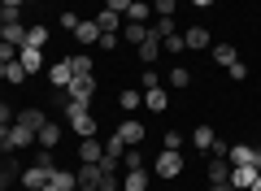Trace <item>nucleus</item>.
<instances>
[{"instance_id": "37", "label": "nucleus", "mask_w": 261, "mask_h": 191, "mask_svg": "<svg viewBox=\"0 0 261 191\" xmlns=\"http://www.w3.org/2000/svg\"><path fill=\"white\" fill-rule=\"evenodd\" d=\"M18 174H22V170H13V165H9V161H0V191L9 187V182H13V178H18Z\"/></svg>"}, {"instance_id": "16", "label": "nucleus", "mask_w": 261, "mask_h": 191, "mask_svg": "<svg viewBox=\"0 0 261 191\" xmlns=\"http://www.w3.org/2000/svg\"><path fill=\"white\" fill-rule=\"evenodd\" d=\"M135 52H140V61H144V65L161 61V39H157V35H152V31H148V39H144V44L135 48Z\"/></svg>"}, {"instance_id": "14", "label": "nucleus", "mask_w": 261, "mask_h": 191, "mask_svg": "<svg viewBox=\"0 0 261 191\" xmlns=\"http://www.w3.org/2000/svg\"><path fill=\"white\" fill-rule=\"evenodd\" d=\"M65 122H70V130H74L79 139H92L96 135V118H92V113H70Z\"/></svg>"}, {"instance_id": "7", "label": "nucleus", "mask_w": 261, "mask_h": 191, "mask_svg": "<svg viewBox=\"0 0 261 191\" xmlns=\"http://www.w3.org/2000/svg\"><path fill=\"white\" fill-rule=\"evenodd\" d=\"M48 83H53L57 91H65L70 83H74V70H70V61H65V57H61V61H53V65H48Z\"/></svg>"}, {"instance_id": "2", "label": "nucleus", "mask_w": 261, "mask_h": 191, "mask_svg": "<svg viewBox=\"0 0 261 191\" xmlns=\"http://www.w3.org/2000/svg\"><path fill=\"white\" fill-rule=\"evenodd\" d=\"M53 170H57V165H35V161H31L27 170L18 174V182H22L27 191H44V187H48V178H53Z\"/></svg>"}, {"instance_id": "13", "label": "nucleus", "mask_w": 261, "mask_h": 191, "mask_svg": "<svg viewBox=\"0 0 261 191\" xmlns=\"http://www.w3.org/2000/svg\"><path fill=\"white\" fill-rule=\"evenodd\" d=\"M74 178H79V191H96V187H100V178H105V170H100V165H79Z\"/></svg>"}, {"instance_id": "6", "label": "nucleus", "mask_w": 261, "mask_h": 191, "mask_svg": "<svg viewBox=\"0 0 261 191\" xmlns=\"http://www.w3.org/2000/svg\"><path fill=\"white\" fill-rule=\"evenodd\" d=\"M31 144H35V135H31V130H22L18 122L5 130V152H22V148H31Z\"/></svg>"}, {"instance_id": "47", "label": "nucleus", "mask_w": 261, "mask_h": 191, "mask_svg": "<svg viewBox=\"0 0 261 191\" xmlns=\"http://www.w3.org/2000/svg\"><path fill=\"white\" fill-rule=\"evenodd\" d=\"M0 5H13V9H22V5H27V0H0Z\"/></svg>"}, {"instance_id": "23", "label": "nucleus", "mask_w": 261, "mask_h": 191, "mask_svg": "<svg viewBox=\"0 0 261 191\" xmlns=\"http://www.w3.org/2000/svg\"><path fill=\"white\" fill-rule=\"evenodd\" d=\"M209 57H214V61L222 65V70H226V65H235V61H240V52H235V44H214V48H209Z\"/></svg>"}, {"instance_id": "35", "label": "nucleus", "mask_w": 261, "mask_h": 191, "mask_svg": "<svg viewBox=\"0 0 261 191\" xmlns=\"http://www.w3.org/2000/svg\"><path fill=\"white\" fill-rule=\"evenodd\" d=\"M122 165H126V170H144V152L140 148H126V152H122Z\"/></svg>"}, {"instance_id": "28", "label": "nucleus", "mask_w": 261, "mask_h": 191, "mask_svg": "<svg viewBox=\"0 0 261 191\" xmlns=\"http://www.w3.org/2000/svg\"><path fill=\"white\" fill-rule=\"evenodd\" d=\"M0 44L22 48V44H27V26H22V22H18V26H0Z\"/></svg>"}, {"instance_id": "3", "label": "nucleus", "mask_w": 261, "mask_h": 191, "mask_svg": "<svg viewBox=\"0 0 261 191\" xmlns=\"http://www.w3.org/2000/svg\"><path fill=\"white\" fill-rule=\"evenodd\" d=\"M152 170H157L161 178H178V174H183V156H178V152H170V148H161V152H157V161H152Z\"/></svg>"}, {"instance_id": "39", "label": "nucleus", "mask_w": 261, "mask_h": 191, "mask_svg": "<svg viewBox=\"0 0 261 191\" xmlns=\"http://www.w3.org/2000/svg\"><path fill=\"white\" fill-rule=\"evenodd\" d=\"M13 122H18V113H13V109H9V104H5V100H0V130H9Z\"/></svg>"}, {"instance_id": "18", "label": "nucleus", "mask_w": 261, "mask_h": 191, "mask_svg": "<svg viewBox=\"0 0 261 191\" xmlns=\"http://www.w3.org/2000/svg\"><path fill=\"white\" fill-rule=\"evenodd\" d=\"M144 104H148L152 113H166V109H170V96H166V87H148V91H144Z\"/></svg>"}, {"instance_id": "21", "label": "nucleus", "mask_w": 261, "mask_h": 191, "mask_svg": "<svg viewBox=\"0 0 261 191\" xmlns=\"http://www.w3.org/2000/svg\"><path fill=\"white\" fill-rule=\"evenodd\" d=\"M96 26H100L105 35H118V31H122V13H113V9H100V13H96Z\"/></svg>"}, {"instance_id": "52", "label": "nucleus", "mask_w": 261, "mask_h": 191, "mask_svg": "<svg viewBox=\"0 0 261 191\" xmlns=\"http://www.w3.org/2000/svg\"><path fill=\"white\" fill-rule=\"evenodd\" d=\"M257 170H261V165H257Z\"/></svg>"}, {"instance_id": "17", "label": "nucleus", "mask_w": 261, "mask_h": 191, "mask_svg": "<svg viewBox=\"0 0 261 191\" xmlns=\"http://www.w3.org/2000/svg\"><path fill=\"white\" fill-rule=\"evenodd\" d=\"M74 187H79V178L70 170H53V178H48L44 191H74Z\"/></svg>"}, {"instance_id": "11", "label": "nucleus", "mask_w": 261, "mask_h": 191, "mask_svg": "<svg viewBox=\"0 0 261 191\" xmlns=\"http://www.w3.org/2000/svg\"><path fill=\"white\" fill-rule=\"evenodd\" d=\"M100 156H105V144H100V139H79V161H83V165H100Z\"/></svg>"}, {"instance_id": "27", "label": "nucleus", "mask_w": 261, "mask_h": 191, "mask_svg": "<svg viewBox=\"0 0 261 191\" xmlns=\"http://www.w3.org/2000/svg\"><path fill=\"white\" fill-rule=\"evenodd\" d=\"M140 104H144V91H135V87H126V91L118 96V109H122V113H135Z\"/></svg>"}, {"instance_id": "49", "label": "nucleus", "mask_w": 261, "mask_h": 191, "mask_svg": "<svg viewBox=\"0 0 261 191\" xmlns=\"http://www.w3.org/2000/svg\"><path fill=\"white\" fill-rule=\"evenodd\" d=\"M248 191H261V178H257V182H252V187H248Z\"/></svg>"}, {"instance_id": "1", "label": "nucleus", "mask_w": 261, "mask_h": 191, "mask_svg": "<svg viewBox=\"0 0 261 191\" xmlns=\"http://www.w3.org/2000/svg\"><path fill=\"white\" fill-rule=\"evenodd\" d=\"M65 118L70 113H92V96H96V74H83V78H74L70 87H65Z\"/></svg>"}, {"instance_id": "42", "label": "nucleus", "mask_w": 261, "mask_h": 191, "mask_svg": "<svg viewBox=\"0 0 261 191\" xmlns=\"http://www.w3.org/2000/svg\"><path fill=\"white\" fill-rule=\"evenodd\" d=\"M118 44H122V35H105V31H100V52H113Z\"/></svg>"}, {"instance_id": "48", "label": "nucleus", "mask_w": 261, "mask_h": 191, "mask_svg": "<svg viewBox=\"0 0 261 191\" xmlns=\"http://www.w3.org/2000/svg\"><path fill=\"white\" fill-rule=\"evenodd\" d=\"M192 5H196V9H209V5H214V0H192Z\"/></svg>"}, {"instance_id": "26", "label": "nucleus", "mask_w": 261, "mask_h": 191, "mask_svg": "<svg viewBox=\"0 0 261 191\" xmlns=\"http://www.w3.org/2000/svg\"><path fill=\"white\" fill-rule=\"evenodd\" d=\"M231 178V161L226 156H209V182H226Z\"/></svg>"}, {"instance_id": "19", "label": "nucleus", "mask_w": 261, "mask_h": 191, "mask_svg": "<svg viewBox=\"0 0 261 191\" xmlns=\"http://www.w3.org/2000/svg\"><path fill=\"white\" fill-rule=\"evenodd\" d=\"M122 191H148V170H126L122 174Z\"/></svg>"}, {"instance_id": "44", "label": "nucleus", "mask_w": 261, "mask_h": 191, "mask_svg": "<svg viewBox=\"0 0 261 191\" xmlns=\"http://www.w3.org/2000/svg\"><path fill=\"white\" fill-rule=\"evenodd\" d=\"M105 9H113V13H126V9H130V0H105Z\"/></svg>"}, {"instance_id": "32", "label": "nucleus", "mask_w": 261, "mask_h": 191, "mask_svg": "<svg viewBox=\"0 0 261 191\" xmlns=\"http://www.w3.org/2000/svg\"><path fill=\"white\" fill-rule=\"evenodd\" d=\"M170 87H174V91L192 87V70H187V65H174V70H170Z\"/></svg>"}, {"instance_id": "9", "label": "nucleus", "mask_w": 261, "mask_h": 191, "mask_svg": "<svg viewBox=\"0 0 261 191\" xmlns=\"http://www.w3.org/2000/svg\"><path fill=\"white\" fill-rule=\"evenodd\" d=\"M226 161H231V165H261V148H252V144H235L231 152H226Z\"/></svg>"}, {"instance_id": "29", "label": "nucleus", "mask_w": 261, "mask_h": 191, "mask_svg": "<svg viewBox=\"0 0 261 191\" xmlns=\"http://www.w3.org/2000/svg\"><path fill=\"white\" fill-rule=\"evenodd\" d=\"M161 52H170V57H183V52H187V39H183V31H174V35H166V39H161Z\"/></svg>"}, {"instance_id": "30", "label": "nucleus", "mask_w": 261, "mask_h": 191, "mask_svg": "<svg viewBox=\"0 0 261 191\" xmlns=\"http://www.w3.org/2000/svg\"><path fill=\"white\" fill-rule=\"evenodd\" d=\"M27 78H31V74L22 70V61H5V83H9V87H22Z\"/></svg>"}, {"instance_id": "25", "label": "nucleus", "mask_w": 261, "mask_h": 191, "mask_svg": "<svg viewBox=\"0 0 261 191\" xmlns=\"http://www.w3.org/2000/svg\"><path fill=\"white\" fill-rule=\"evenodd\" d=\"M214 126H196L192 130V148H196V152H209V148H214Z\"/></svg>"}, {"instance_id": "4", "label": "nucleus", "mask_w": 261, "mask_h": 191, "mask_svg": "<svg viewBox=\"0 0 261 191\" xmlns=\"http://www.w3.org/2000/svg\"><path fill=\"white\" fill-rule=\"evenodd\" d=\"M113 135H118L126 148H140V144H144V135H148V126H144V122H135V118H126L118 130H113Z\"/></svg>"}, {"instance_id": "36", "label": "nucleus", "mask_w": 261, "mask_h": 191, "mask_svg": "<svg viewBox=\"0 0 261 191\" xmlns=\"http://www.w3.org/2000/svg\"><path fill=\"white\" fill-rule=\"evenodd\" d=\"M174 9H178V0H152V13L157 18H174Z\"/></svg>"}, {"instance_id": "41", "label": "nucleus", "mask_w": 261, "mask_h": 191, "mask_svg": "<svg viewBox=\"0 0 261 191\" xmlns=\"http://www.w3.org/2000/svg\"><path fill=\"white\" fill-rule=\"evenodd\" d=\"M226 74H231V83H244V78H248V65L235 61V65H226Z\"/></svg>"}, {"instance_id": "20", "label": "nucleus", "mask_w": 261, "mask_h": 191, "mask_svg": "<svg viewBox=\"0 0 261 191\" xmlns=\"http://www.w3.org/2000/svg\"><path fill=\"white\" fill-rule=\"evenodd\" d=\"M74 39L83 48H92V44H100V26H96V18L92 22H79V31H74Z\"/></svg>"}, {"instance_id": "5", "label": "nucleus", "mask_w": 261, "mask_h": 191, "mask_svg": "<svg viewBox=\"0 0 261 191\" xmlns=\"http://www.w3.org/2000/svg\"><path fill=\"white\" fill-rule=\"evenodd\" d=\"M257 178H261V170H257V165H231V178H226V182H231L235 191H248Z\"/></svg>"}, {"instance_id": "24", "label": "nucleus", "mask_w": 261, "mask_h": 191, "mask_svg": "<svg viewBox=\"0 0 261 191\" xmlns=\"http://www.w3.org/2000/svg\"><path fill=\"white\" fill-rule=\"evenodd\" d=\"M122 18H126V22H152V5H148V0H130V9L122 13Z\"/></svg>"}, {"instance_id": "34", "label": "nucleus", "mask_w": 261, "mask_h": 191, "mask_svg": "<svg viewBox=\"0 0 261 191\" xmlns=\"http://www.w3.org/2000/svg\"><path fill=\"white\" fill-rule=\"evenodd\" d=\"M22 22V9H13V5H0V26H18Z\"/></svg>"}, {"instance_id": "46", "label": "nucleus", "mask_w": 261, "mask_h": 191, "mask_svg": "<svg viewBox=\"0 0 261 191\" xmlns=\"http://www.w3.org/2000/svg\"><path fill=\"white\" fill-rule=\"evenodd\" d=\"M209 191H235L231 182H209Z\"/></svg>"}, {"instance_id": "40", "label": "nucleus", "mask_w": 261, "mask_h": 191, "mask_svg": "<svg viewBox=\"0 0 261 191\" xmlns=\"http://www.w3.org/2000/svg\"><path fill=\"white\" fill-rule=\"evenodd\" d=\"M161 148H170V152H178V148H183V135H178V130H166V139H161Z\"/></svg>"}, {"instance_id": "43", "label": "nucleus", "mask_w": 261, "mask_h": 191, "mask_svg": "<svg viewBox=\"0 0 261 191\" xmlns=\"http://www.w3.org/2000/svg\"><path fill=\"white\" fill-rule=\"evenodd\" d=\"M140 83H144V91H148V87H161V78H157V70H152V65L144 70V78H140Z\"/></svg>"}, {"instance_id": "15", "label": "nucleus", "mask_w": 261, "mask_h": 191, "mask_svg": "<svg viewBox=\"0 0 261 191\" xmlns=\"http://www.w3.org/2000/svg\"><path fill=\"white\" fill-rule=\"evenodd\" d=\"M35 144L39 148H57V144H61V122H44L39 135H35Z\"/></svg>"}, {"instance_id": "22", "label": "nucleus", "mask_w": 261, "mask_h": 191, "mask_svg": "<svg viewBox=\"0 0 261 191\" xmlns=\"http://www.w3.org/2000/svg\"><path fill=\"white\" fill-rule=\"evenodd\" d=\"M44 122H48V118H44L39 109H22V113H18V126L31 130V135H39V126H44Z\"/></svg>"}, {"instance_id": "45", "label": "nucleus", "mask_w": 261, "mask_h": 191, "mask_svg": "<svg viewBox=\"0 0 261 191\" xmlns=\"http://www.w3.org/2000/svg\"><path fill=\"white\" fill-rule=\"evenodd\" d=\"M0 61H18V48H13V44H0Z\"/></svg>"}, {"instance_id": "31", "label": "nucleus", "mask_w": 261, "mask_h": 191, "mask_svg": "<svg viewBox=\"0 0 261 191\" xmlns=\"http://www.w3.org/2000/svg\"><path fill=\"white\" fill-rule=\"evenodd\" d=\"M65 61H70V70H74V78H83V74H92V57H87V52H74V57H65Z\"/></svg>"}, {"instance_id": "8", "label": "nucleus", "mask_w": 261, "mask_h": 191, "mask_svg": "<svg viewBox=\"0 0 261 191\" xmlns=\"http://www.w3.org/2000/svg\"><path fill=\"white\" fill-rule=\"evenodd\" d=\"M118 35H122V44L140 48L144 39H148V22H126V18H122V31H118Z\"/></svg>"}, {"instance_id": "33", "label": "nucleus", "mask_w": 261, "mask_h": 191, "mask_svg": "<svg viewBox=\"0 0 261 191\" xmlns=\"http://www.w3.org/2000/svg\"><path fill=\"white\" fill-rule=\"evenodd\" d=\"M48 44V26H27V48H44Z\"/></svg>"}, {"instance_id": "12", "label": "nucleus", "mask_w": 261, "mask_h": 191, "mask_svg": "<svg viewBox=\"0 0 261 191\" xmlns=\"http://www.w3.org/2000/svg\"><path fill=\"white\" fill-rule=\"evenodd\" d=\"M187 48H196V52H205V48H214V35H209V26H187L183 31Z\"/></svg>"}, {"instance_id": "50", "label": "nucleus", "mask_w": 261, "mask_h": 191, "mask_svg": "<svg viewBox=\"0 0 261 191\" xmlns=\"http://www.w3.org/2000/svg\"><path fill=\"white\" fill-rule=\"evenodd\" d=\"M0 152H5V130H0Z\"/></svg>"}, {"instance_id": "10", "label": "nucleus", "mask_w": 261, "mask_h": 191, "mask_svg": "<svg viewBox=\"0 0 261 191\" xmlns=\"http://www.w3.org/2000/svg\"><path fill=\"white\" fill-rule=\"evenodd\" d=\"M18 61H22V70H27V74H39V70H44V48H27V44H22L18 48Z\"/></svg>"}, {"instance_id": "38", "label": "nucleus", "mask_w": 261, "mask_h": 191, "mask_svg": "<svg viewBox=\"0 0 261 191\" xmlns=\"http://www.w3.org/2000/svg\"><path fill=\"white\" fill-rule=\"evenodd\" d=\"M79 22H83V18H79L74 9H65V13H61V31H70V35L79 31Z\"/></svg>"}, {"instance_id": "51", "label": "nucleus", "mask_w": 261, "mask_h": 191, "mask_svg": "<svg viewBox=\"0 0 261 191\" xmlns=\"http://www.w3.org/2000/svg\"><path fill=\"white\" fill-rule=\"evenodd\" d=\"M0 83H5V61H0Z\"/></svg>"}]
</instances>
